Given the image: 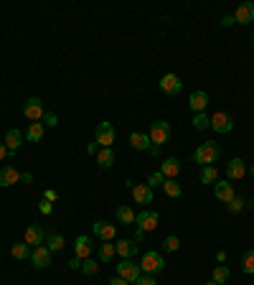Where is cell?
Masks as SVG:
<instances>
[{
  "instance_id": "27",
  "label": "cell",
  "mask_w": 254,
  "mask_h": 285,
  "mask_svg": "<svg viewBox=\"0 0 254 285\" xmlns=\"http://www.w3.org/2000/svg\"><path fill=\"white\" fill-rule=\"evenodd\" d=\"M10 255L15 260H26V257H31V247L26 242H15V245H10Z\"/></svg>"
},
{
  "instance_id": "24",
  "label": "cell",
  "mask_w": 254,
  "mask_h": 285,
  "mask_svg": "<svg viewBox=\"0 0 254 285\" xmlns=\"http://www.w3.org/2000/svg\"><path fill=\"white\" fill-rule=\"evenodd\" d=\"M44 130H46V125L44 123H31V128L26 130V140L28 142H38L44 138Z\"/></svg>"
},
{
  "instance_id": "22",
  "label": "cell",
  "mask_w": 254,
  "mask_h": 285,
  "mask_svg": "<svg viewBox=\"0 0 254 285\" xmlns=\"http://www.w3.org/2000/svg\"><path fill=\"white\" fill-rule=\"evenodd\" d=\"M163 191H165V196H171V199H181L183 186H181L176 178H165V181H163Z\"/></svg>"
},
{
  "instance_id": "18",
  "label": "cell",
  "mask_w": 254,
  "mask_h": 285,
  "mask_svg": "<svg viewBox=\"0 0 254 285\" xmlns=\"http://www.w3.org/2000/svg\"><path fill=\"white\" fill-rule=\"evenodd\" d=\"M234 21L242 23V26H249L254 21V3H242L237 8V13H234Z\"/></svg>"
},
{
  "instance_id": "10",
  "label": "cell",
  "mask_w": 254,
  "mask_h": 285,
  "mask_svg": "<svg viewBox=\"0 0 254 285\" xmlns=\"http://www.w3.org/2000/svg\"><path fill=\"white\" fill-rule=\"evenodd\" d=\"M160 89H163L165 94L176 97V94H181V89H183V82H181V76H178V74H165V76L160 79Z\"/></svg>"
},
{
  "instance_id": "34",
  "label": "cell",
  "mask_w": 254,
  "mask_h": 285,
  "mask_svg": "<svg viewBox=\"0 0 254 285\" xmlns=\"http://www.w3.org/2000/svg\"><path fill=\"white\" fill-rule=\"evenodd\" d=\"M193 128H196V130H206V128H211V117H208L206 112L193 115Z\"/></svg>"
},
{
  "instance_id": "35",
  "label": "cell",
  "mask_w": 254,
  "mask_h": 285,
  "mask_svg": "<svg viewBox=\"0 0 254 285\" xmlns=\"http://www.w3.org/2000/svg\"><path fill=\"white\" fill-rule=\"evenodd\" d=\"M81 273H84V275H89V278H92V275H97V273H99V262H94L92 257L81 260Z\"/></svg>"
},
{
  "instance_id": "15",
  "label": "cell",
  "mask_w": 254,
  "mask_h": 285,
  "mask_svg": "<svg viewBox=\"0 0 254 285\" xmlns=\"http://www.w3.org/2000/svg\"><path fill=\"white\" fill-rule=\"evenodd\" d=\"M214 186H216V199L224 201V204H229V201L237 196V194H234V184H229V178H226V181H216Z\"/></svg>"
},
{
  "instance_id": "3",
  "label": "cell",
  "mask_w": 254,
  "mask_h": 285,
  "mask_svg": "<svg viewBox=\"0 0 254 285\" xmlns=\"http://www.w3.org/2000/svg\"><path fill=\"white\" fill-rule=\"evenodd\" d=\"M115 138H117V130H115L112 123H99V125H97V130H94V142H97L99 148H112Z\"/></svg>"
},
{
  "instance_id": "46",
  "label": "cell",
  "mask_w": 254,
  "mask_h": 285,
  "mask_svg": "<svg viewBox=\"0 0 254 285\" xmlns=\"http://www.w3.org/2000/svg\"><path fill=\"white\" fill-rule=\"evenodd\" d=\"M110 285H130V283H127L125 278H120V275H115V278L110 280Z\"/></svg>"
},
{
  "instance_id": "40",
  "label": "cell",
  "mask_w": 254,
  "mask_h": 285,
  "mask_svg": "<svg viewBox=\"0 0 254 285\" xmlns=\"http://www.w3.org/2000/svg\"><path fill=\"white\" fill-rule=\"evenodd\" d=\"M38 212H41V214H46V216H49V214L54 212V204H51V201H46V199H44V201H41V204H38Z\"/></svg>"
},
{
  "instance_id": "9",
  "label": "cell",
  "mask_w": 254,
  "mask_h": 285,
  "mask_svg": "<svg viewBox=\"0 0 254 285\" xmlns=\"http://www.w3.org/2000/svg\"><path fill=\"white\" fill-rule=\"evenodd\" d=\"M117 275L120 278H125L127 283H137V278L142 275V270H140V265L137 262H132V260H122L120 265H117Z\"/></svg>"
},
{
  "instance_id": "2",
  "label": "cell",
  "mask_w": 254,
  "mask_h": 285,
  "mask_svg": "<svg viewBox=\"0 0 254 285\" xmlns=\"http://www.w3.org/2000/svg\"><path fill=\"white\" fill-rule=\"evenodd\" d=\"M140 270L145 275H155V273L165 270V257L160 252H145L142 260H140Z\"/></svg>"
},
{
  "instance_id": "5",
  "label": "cell",
  "mask_w": 254,
  "mask_h": 285,
  "mask_svg": "<svg viewBox=\"0 0 254 285\" xmlns=\"http://www.w3.org/2000/svg\"><path fill=\"white\" fill-rule=\"evenodd\" d=\"M211 130L219 133V135L231 133V130H234V120H231V115H226V112H214V115H211Z\"/></svg>"
},
{
  "instance_id": "42",
  "label": "cell",
  "mask_w": 254,
  "mask_h": 285,
  "mask_svg": "<svg viewBox=\"0 0 254 285\" xmlns=\"http://www.w3.org/2000/svg\"><path fill=\"white\" fill-rule=\"evenodd\" d=\"M44 199H46V201H56V199H59V191H54V189H46V191H44Z\"/></svg>"
},
{
  "instance_id": "37",
  "label": "cell",
  "mask_w": 254,
  "mask_h": 285,
  "mask_svg": "<svg viewBox=\"0 0 254 285\" xmlns=\"http://www.w3.org/2000/svg\"><path fill=\"white\" fill-rule=\"evenodd\" d=\"M226 207H229V212H231V214H239L244 207H247V201H244V199H239V196H234V199H231Z\"/></svg>"
},
{
  "instance_id": "31",
  "label": "cell",
  "mask_w": 254,
  "mask_h": 285,
  "mask_svg": "<svg viewBox=\"0 0 254 285\" xmlns=\"http://www.w3.org/2000/svg\"><path fill=\"white\" fill-rule=\"evenodd\" d=\"M229 278H231V273H229V268H226V265H219V268L214 270V283H216V285L229 283Z\"/></svg>"
},
{
  "instance_id": "41",
  "label": "cell",
  "mask_w": 254,
  "mask_h": 285,
  "mask_svg": "<svg viewBox=\"0 0 254 285\" xmlns=\"http://www.w3.org/2000/svg\"><path fill=\"white\" fill-rule=\"evenodd\" d=\"M135 285H158V283H155V278H153V275H145V273H142V275L137 278V283H135Z\"/></svg>"
},
{
  "instance_id": "4",
  "label": "cell",
  "mask_w": 254,
  "mask_h": 285,
  "mask_svg": "<svg viewBox=\"0 0 254 285\" xmlns=\"http://www.w3.org/2000/svg\"><path fill=\"white\" fill-rule=\"evenodd\" d=\"M147 138H150L153 145H158V148H160L163 142H168V138H171V125H168L165 120H155V123L150 125Z\"/></svg>"
},
{
  "instance_id": "48",
  "label": "cell",
  "mask_w": 254,
  "mask_h": 285,
  "mask_svg": "<svg viewBox=\"0 0 254 285\" xmlns=\"http://www.w3.org/2000/svg\"><path fill=\"white\" fill-rule=\"evenodd\" d=\"M20 181H26V184H31V181H33V176H31V173H20Z\"/></svg>"
},
{
  "instance_id": "16",
  "label": "cell",
  "mask_w": 254,
  "mask_h": 285,
  "mask_svg": "<svg viewBox=\"0 0 254 285\" xmlns=\"http://www.w3.org/2000/svg\"><path fill=\"white\" fill-rule=\"evenodd\" d=\"M132 199H135V204H150L153 201V189L147 184H135L132 186Z\"/></svg>"
},
{
  "instance_id": "51",
  "label": "cell",
  "mask_w": 254,
  "mask_h": 285,
  "mask_svg": "<svg viewBox=\"0 0 254 285\" xmlns=\"http://www.w3.org/2000/svg\"><path fill=\"white\" fill-rule=\"evenodd\" d=\"M252 44H254V38H252Z\"/></svg>"
},
{
  "instance_id": "45",
  "label": "cell",
  "mask_w": 254,
  "mask_h": 285,
  "mask_svg": "<svg viewBox=\"0 0 254 285\" xmlns=\"http://www.w3.org/2000/svg\"><path fill=\"white\" fill-rule=\"evenodd\" d=\"M87 153H89V155H97V153H99V145H97V142H89V145H87Z\"/></svg>"
},
{
  "instance_id": "1",
  "label": "cell",
  "mask_w": 254,
  "mask_h": 285,
  "mask_svg": "<svg viewBox=\"0 0 254 285\" xmlns=\"http://www.w3.org/2000/svg\"><path fill=\"white\" fill-rule=\"evenodd\" d=\"M221 155V145L214 140L208 142H201L196 150H193V163H198L201 168L203 166H211V163H216V158Z\"/></svg>"
},
{
  "instance_id": "44",
  "label": "cell",
  "mask_w": 254,
  "mask_h": 285,
  "mask_svg": "<svg viewBox=\"0 0 254 285\" xmlns=\"http://www.w3.org/2000/svg\"><path fill=\"white\" fill-rule=\"evenodd\" d=\"M69 268H71V270H81V260H79V257H71V260H69Z\"/></svg>"
},
{
  "instance_id": "6",
  "label": "cell",
  "mask_w": 254,
  "mask_h": 285,
  "mask_svg": "<svg viewBox=\"0 0 254 285\" xmlns=\"http://www.w3.org/2000/svg\"><path fill=\"white\" fill-rule=\"evenodd\" d=\"M23 115H26L28 120H33V123L44 120V115H46V110H44V99H38V97L26 99V105H23Z\"/></svg>"
},
{
  "instance_id": "36",
  "label": "cell",
  "mask_w": 254,
  "mask_h": 285,
  "mask_svg": "<svg viewBox=\"0 0 254 285\" xmlns=\"http://www.w3.org/2000/svg\"><path fill=\"white\" fill-rule=\"evenodd\" d=\"M178 247H181V239H178L176 234H171V237L163 239V250H165V252H176Z\"/></svg>"
},
{
  "instance_id": "47",
  "label": "cell",
  "mask_w": 254,
  "mask_h": 285,
  "mask_svg": "<svg viewBox=\"0 0 254 285\" xmlns=\"http://www.w3.org/2000/svg\"><path fill=\"white\" fill-rule=\"evenodd\" d=\"M5 155H8V148H5V142H0V160H5Z\"/></svg>"
},
{
  "instance_id": "25",
  "label": "cell",
  "mask_w": 254,
  "mask_h": 285,
  "mask_svg": "<svg viewBox=\"0 0 254 285\" xmlns=\"http://www.w3.org/2000/svg\"><path fill=\"white\" fill-rule=\"evenodd\" d=\"M97 163H99V168H110V166L115 163V153H112V148H99V153H97Z\"/></svg>"
},
{
  "instance_id": "32",
  "label": "cell",
  "mask_w": 254,
  "mask_h": 285,
  "mask_svg": "<svg viewBox=\"0 0 254 285\" xmlns=\"http://www.w3.org/2000/svg\"><path fill=\"white\" fill-rule=\"evenodd\" d=\"M115 216H117V221H122V224H132V221H135V216H137V214L132 212V209H130V207H120V209H117V212H115Z\"/></svg>"
},
{
  "instance_id": "49",
  "label": "cell",
  "mask_w": 254,
  "mask_h": 285,
  "mask_svg": "<svg viewBox=\"0 0 254 285\" xmlns=\"http://www.w3.org/2000/svg\"><path fill=\"white\" fill-rule=\"evenodd\" d=\"M249 173H252V176H254V166H252V168H249Z\"/></svg>"
},
{
  "instance_id": "14",
  "label": "cell",
  "mask_w": 254,
  "mask_h": 285,
  "mask_svg": "<svg viewBox=\"0 0 254 285\" xmlns=\"http://www.w3.org/2000/svg\"><path fill=\"white\" fill-rule=\"evenodd\" d=\"M26 245H33V247H38V245H46V232H44V227H38V224H31V227L26 229Z\"/></svg>"
},
{
  "instance_id": "26",
  "label": "cell",
  "mask_w": 254,
  "mask_h": 285,
  "mask_svg": "<svg viewBox=\"0 0 254 285\" xmlns=\"http://www.w3.org/2000/svg\"><path fill=\"white\" fill-rule=\"evenodd\" d=\"M130 142H132V148H135V150H147V148L153 145L150 138H147L145 133H132V135H130Z\"/></svg>"
},
{
  "instance_id": "43",
  "label": "cell",
  "mask_w": 254,
  "mask_h": 285,
  "mask_svg": "<svg viewBox=\"0 0 254 285\" xmlns=\"http://www.w3.org/2000/svg\"><path fill=\"white\" fill-rule=\"evenodd\" d=\"M234 23H237V21H234V15H224V18H221V26H226V28H231Z\"/></svg>"
},
{
  "instance_id": "50",
  "label": "cell",
  "mask_w": 254,
  "mask_h": 285,
  "mask_svg": "<svg viewBox=\"0 0 254 285\" xmlns=\"http://www.w3.org/2000/svg\"><path fill=\"white\" fill-rule=\"evenodd\" d=\"M203 285H216V283H214V280H211V283H203Z\"/></svg>"
},
{
  "instance_id": "33",
  "label": "cell",
  "mask_w": 254,
  "mask_h": 285,
  "mask_svg": "<svg viewBox=\"0 0 254 285\" xmlns=\"http://www.w3.org/2000/svg\"><path fill=\"white\" fill-rule=\"evenodd\" d=\"M242 270H244L247 275H254V250H247V252L242 255Z\"/></svg>"
},
{
  "instance_id": "19",
  "label": "cell",
  "mask_w": 254,
  "mask_h": 285,
  "mask_svg": "<svg viewBox=\"0 0 254 285\" xmlns=\"http://www.w3.org/2000/svg\"><path fill=\"white\" fill-rule=\"evenodd\" d=\"M115 250H117V255H120L122 260H132V257L137 255V242H135V239H120V242L115 245Z\"/></svg>"
},
{
  "instance_id": "12",
  "label": "cell",
  "mask_w": 254,
  "mask_h": 285,
  "mask_svg": "<svg viewBox=\"0 0 254 285\" xmlns=\"http://www.w3.org/2000/svg\"><path fill=\"white\" fill-rule=\"evenodd\" d=\"M94 234L102 239V242H112L115 239V234H117V227L115 224H110V221H94Z\"/></svg>"
},
{
  "instance_id": "7",
  "label": "cell",
  "mask_w": 254,
  "mask_h": 285,
  "mask_svg": "<svg viewBox=\"0 0 254 285\" xmlns=\"http://www.w3.org/2000/svg\"><path fill=\"white\" fill-rule=\"evenodd\" d=\"M31 262H33L36 270H46V268L51 265V250H49L46 245L33 247V250H31Z\"/></svg>"
},
{
  "instance_id": "21",
  "label": "cell",
  "mask_w": 254,
  "mask_h": 285,
  "mask_svg": "<svg viewBox=\"0 0 254 285\" xmlns=\"http://www.w3.org/2000/svg\"><path fill=\"white\" fill-rule=\"evenodd\" d=\"M160 173H163L165 178H176V176L181 173V160H178V158H165L163 166H160Z\"/></svg>"
},
{
  "instance_id": "8",
  "label": "cell",
  "mask_w": 254,
  "mask_h": 285,
  "mask_svg": "<svg viewBox=\"0 0 254 285\" xmlns=\"http://www.w3.org/2000/svg\"><path fill=\"white\" fill-rule=\"evenodd\" d=\"M158 221H160L158 212H150V209H145V212H140L135 216V224H137L140 232H153V229H158Z\"/></svg>"
},
{
  "instance_id": "30",
  "label": "cell",
  "mask_w": 254,
  "mask_h": 285,
  "mask_svg": "<svg viewBox=\"0 0 254 285\" xmlns=\"http://www.w3.org/2000/svg\"><path fill=\"white\" fill-rule=\"evenodd\" d=\"M115 255H117V250H115L112 242H104V245L99 247V262H110Z\"/></svg>"
},
{
  "instance_id": "13",
  "label": "cell",
  "mask_w": 254,
  "mask_h": 285,
  "mask_svg": "<svg viewBox=\"0 0 254 285\" xmlns=\"http://www.w3.org/2000/svg\"><path fill=\"white\" fill-rule=\"evenodd\" d=\"M188 107L196 115H198V112H206V107H208V94H206L203 89H196L188 97Z\"/></svg>"
},
{
  "instance_id": "38",
  "label": "cell",
  "mask_w": 254,
  "mask_h": 285,
  "mask_svg": "<svg viewBox=\"0 0 254 285\" xmlns=\"http://www.w3.org/2000/svg\"><path fill=\"white\" fill-rule=\"evenodd\" d=\"M163 181H165V176H163L160 171H155V173H150V178H147V186H150V189H155V186H163Z\"/></svg>"
},
{
  "instance_id": "23",
  "label": "cell",
  "mask_w": 254,
  "mask_h": 285,
  "mask_svg": "<svg viewBox=\"0 0 254 285\" xmlns=\"http://www.w3.org/2000/svg\"><path fill=\"white\" fill-rule=\"evenodd\" d=\"M23 145V133L20 130H8L5 133V148L8 150H18Z\"/></svg>"
},
{
  "instance_id": "20",
  "label": "cell",
  "mask_w": 254,
  "mask_h": 285,
  "mask_svg": "<svg viewBox=\"0 0 254 285\" xmlns=\"http://www.w3.org/2000/svg\"><path fill=\"white\" fill-rule=\"evenodd\" d=\"M20 181V173H18V168L15 166H5V168H0V186L5 189V186H15Z\"/></svg>"
},
{
  "instance_id": "28",
  "label": "cell",
  "mask_w": 254,
  "mask_h": 285,
  "mask_svg": "<svg viewBox=\"0 0 254 285\" xmlns=\"http://www.w3.org/2000/svg\"><path fill=\"white\" fill-rule=\"evenodd\" d=\"M64 237L59 234V232H54V234H46V247L51 250V252H59V250H64Z\"/></svg>"
},
{
  "instance_id": "39",
  "label": "cell",
  "mask_w": 254,
  "mask_h": 285,
  "mask_svg": "<svg viewBox=\"0 0 254 285\" xmlns=\"http://www.w3.org/2000/svg\"><path fill=\"white\" fill-rule=\"evenodd\" d=\"M44 120H46V123H44L46 128H56V125H59V117H56L54 112H46V115H44Z\"/></svg>"
},
{
  "instance_id": "17",
  "label": "cell",
  "mask_w": 254,
  "mask_h": 285,
  "mask_svg": "<svg viewBox=\"0 0 254 285\" xmlns=\"http://www.w3.org/2000/svg\"><path fill=\"white\" fill-rule=\"evenodd\" d=\"M92 255V239L89 237H76L74 239V257H79V260H87Z\"/></svg>"
},
{
  "instance_id": "11",
  "label": "cell",
  "mask_w": 254,
  "mask_h": 285,
  "mask_svg": "<svg viewBox=\"0 0 254 285\" xmlns=\"http://www.w3.org/2000/svg\"><path fill=\"white\" fill-rule=\"evenodd\" d=\"M226 176H229L231 181L244 178V176H247V160H244V158H231L229 166H226Z\"/></svg>"
},
{
  "instance_id": "29",
  "label": "cell",
  "mask_w": 254,
  "mask_h": 285,
  "mask_svg": "<svg viewBox=\"0 0 254 285\" xmlns=\"http://www.w3.org/2000/svg\"><path fill=\"white\" fill-rule=\"evenodd\" d=\"M219 181V171L214 166H203L201 168V184H216Z\"/></svg>"
}]
</instances>
